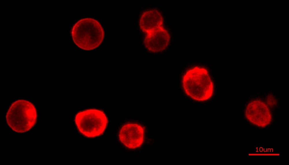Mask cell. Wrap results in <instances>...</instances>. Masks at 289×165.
<instances>
[{
    "label": "cell",
    "mask_w": 289,
    "mask_h": 165,
    "mask_svg": "<svg viewBox=\"0 0 289 165\" xmlns=\"http://www.w3.org/2000/svg\"><path fill=\"white\" fill-rule=\"evenodd\" d=\"M182 84L186 94L195 100L206 101L213 94V83L204 68L196 66L188 70L183 76Z\"/></svg>",
    "instance_id": "1"
},
{
    "label": "cell",
    "mask_w": 289,
    "mask_h": 165,
    "mask_svg": "<svg viewBox=\"0 0 289 165\" xmlns=\"http://www.w3.org/2000/svg\"><path fill=\"white\" fill-rule=\"evenodd\" d=\"M6 117L8 125L13 130L24 133L30 129L36 123L37 112L31 102L24 100H19L12 104Z\"/></svg>",
    "instance_id": "2"
},
{
    "label": "cell",
    "mask_w": 289,
    "mask_h": 165,
    "mask_svg": "<svg viewBox=\"0 0 289 165\" xmlns=\"http://www.w3.org/2000/svg\"><path fill=\"white\" fill-rule=\"evenodd\" d=\"M75 121L79 131L88 137H94L102 134L108 120L104 113L95 109L79 112Z\"/></svg>",
    "instance_id": "3"
},
{
    "label": "cell",
    "mask_w": 289,
    "mask_h": 165,
    "mask_svg": "<svg viewBox=\"0 0 289 165\" xmlns=\"http://www.w3.org/2000/svg\"><path fill=\"white\" fill-rule=\"evenodd\" d=\"M144 129L140 125L128 123L124 125L119 133V138L125 147L130 149L140 147L144 140Z\"/></svg>",
    "instance_id": "4"
},
{
    "label": "cell",
    "mask_w": 289,
    "mask_h": 165,
    "mask_svg": "<svg viewBox=\"0 0 289 165\" xmlns=\"http://www.w3.org/2000/svg\"><path fill=\"white\" fill-rule=\"evenodd\" d=\"M170 36L162 27L146 35L143 40L144 45L150 51L157 53L164 50L168 45Z\"/></svg>",
    "instance_id": "5"
},
{
    "label": "cell",
    "mask_w": 289,
    "mask_h": 165,
    "mask_svg": "<svg viewBox=\"0 0 289 165\" xmlns=\"http://www.w3.org/2000/svg\"><path fill=\"white\" fill-rule=\"evenodd\" d=\"M163 18L161 14L155 9L150 10L143 13L139 21L140 28L146 34L162 27Z\"/></svg>",
    "instance_id": "6"
},
{
    "label": "cell",
    "mask_w": 289,
    "mask_h": 165,
    "mask_svg": "<svg viewBox=\"0 0 289 165\" xmlns=\"http://www.w3.org/2000/svg\"><path fill=\"white\" fill-rule=\"evenodd\" d=\"M246 113L249 118H265L270 116V112L266 105L258 100L251 101L248 104Z\"/></svg>",
    "instance_id": "7"
},
{
    "label": "cell",
    "mask_w": 289,
    "mask_h": 165,
    "mask_svg": "<svg viewBox=\"0 0 289 165\" xmlns=\"http://www.w3.org/2000/svg\"><path fill=\"white\" fill-rule=\"evenodd\" d=\"M266 101L268 104L274 105L276 102L275 97L272 94L268 95L266 97Z\"/></svg>",
    "instance_id": "8"
},
{
    "label": "cell",
    "mask_w": 289,
    "mask_h": 165,
    "mask_svg": "<svg viewBox=\"0 0 289 165\" xmlns=\"http://www.w3.org/2000/svg\"><path fill=\"white\" fill-rule=\"evenodd\" d=\"M262 150H263V149H262V147L260 148V151H262Z\"/></svg>",
    "instance_id": "9"
}]
</instances>
